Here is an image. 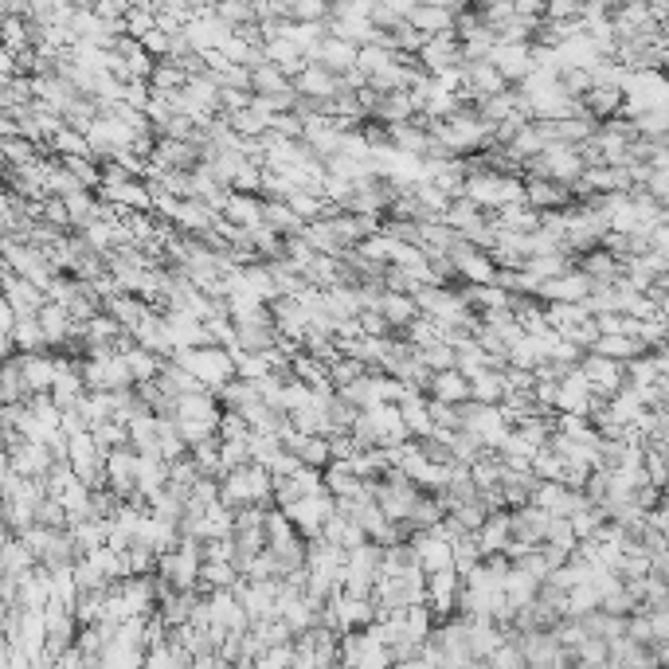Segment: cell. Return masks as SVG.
<instances>
[{
  "instance_id": "6da1fadb",
  "label": "cell",
  "mask_w": 669,
  "mask_h": 669,
  "mask_svg": "<svg viewBox=\"0 0 669 669\" xmlns=\"http://www.w3.org/2000/svg\"><path fill=\"white\" fill-rule=\"evenodd\" d=\"M137 482H141V450L134 443L114 446L106 454V486L118 493L122 501H130L137 493Z\"/></svg>"
},
{
  "instance_id": "7a4b0ae2",
  "label": "cell",
  "mask_w": 669,
  "mask_h": 669,
  "mask_svg": "<svg viewBox=\"0 0 669 669\" xmlns=\"http://www.w3.org/2000/svg\"><path fill=\"white\" fill-rule=\"evenodd\" d=\"M286 513H290V521L298 525V533L306 536H317L321 529H325V521L337 513V497L329 490H321V493H306L302 501H294V505H282Z\"/></svg>"
},
{
  "instance_id": "3957f363",
  "label": "cell",
  "mask_w": 669,
  "mask_h": 669,
  "mask_svg": "<svg viewBox=\"0 0 669 669\" xmlns=\"http://www.w3.org/2000/svg\"><path fill=\"white\" fill-rule=\"evenodd\" d=\"M415 552H419V568L423 572H439V568H454V548H450V536H446L443 525L435 529H419L411 536Z\"/></svg>"
},
{
  "instance_id": "277c9868",
  "label": "cell",
  "mask_w": 669,
  "mask_h": 669,
  "mask_svg": "<svg viewBox=\"0 0 669 669\" xmlns=\"http://www.w3.org/2000/svg\"><path fill=\"white\" fill-rule=\"evenodd\" d=\"M419 59H423V67H427L431 75L462 67V63H466V55H462V40H458V32H439V36H427V44L419 47Z\"/></svg>"
},
{
  "instance_id": "5b68a950",
  "label": "cell",
  "mask_w": 669,
  "mask_h": 669,
  "mask_svg": "<svg viewBox=\"0 0 669 669\" xmlns=\"http://www.w3.org/2000/svg\"><path fill=\"white\" fill-rule=\"evenodd\" d=\"M4 462L16 466L24 478H47L51 466H55V450H51L47 443H36V439H24L16 450L4 454Z\"/></svg>"
},
{
  "instance_id": "8992f818",
  "label": "cell",
  "mask_w": 669,
  "mask_h": 669,
  "mask_svg": "<svg viewBox=\"0 0 669 669\" xmlns=\"http://www.w3.org/2000/svg\"><path fill=\"white\" fill-rule=\"evenodd\" d=\"M419 102L411 90H388V94H376L372 106H368V122H384V126H396V122H407L415 118Z\"/></svg>"
},
{
  "instance_id": "52a82bcc",
  "label": "cell",
  "mask_w": 669,
  "mask_h": 669,
  "mask_svg": "<svg viewBox=\"0 0 669 669\" xmlns=\"http://www.w3.org/2000/svg\"><path fill=\"white\" fill-rule=\"evenodd\" d=\"M490 63L509 79V83H521L529 71H533V44H513V40H501L493 47Z\"/></svg>"
},
{
  "instance_id": "ba28073f",
  "label": "cell",
  "mask_w": 669,
  "mask_h": 669,
  "mask_svg": "<svg viewBox=\"0 0 669 669\" xmlns=\"http://www.w3.org/2000/svg\"><path fill=\"white\" fill-rule=\"evenodd\" d=\"M548 525H552V513L544 505H536V501L513 509V540H521V544H544Z\"/></svg>"
},
{
  "instance_id": "9c48e42d",
  "label": "cell",
  "mask_w": 669,
  "mask_h": 669,
  "mask_svg": "<svg viewBox=\"0 0 669 669\" xmlns=\"http://www.w3.org/2000/svg\"><path fill=\"white\" fill-rule=\"evenodd\" d=\"M357 55H360V44H353V40H341V36H325V40L310 51L313 63H325V67H329V71H337V75L353 71V67H357Z\"/></svg>"
},
{
  "instance_id": "30bf717a",
  "label": "cell",
  "mask_w": 669,
  "mask_h": 669,
  "mask_svg": "<svg viewBox=\"0 0 669 669\" xmlns=\"http://www.w3.org/2000/svg\"><path fill=\"white\" fill-rule=\"evenodd\" d=\"M20 372H24V384L28 392H51L55 388V376H59V364L55 357H47L44 349L40 353H20Z\"/></svg>"
},
{
  "instance_id": "8fae6325",
  "label": "cell",
  "mask_w": 669,
  "mask_h": 669,
  "mask_svg": "<svg viewBox=\"0 0 669 669\" xmlns=\"http://www.w3.org/2000/svg\"><path fill=\"white\" fill-rule=\"evenodd\" d=\"M427 396H439V400L446 403H466V400H474V384H470V376H466L462 368H443V372L431 376Z\"/></svg>"
},
{
  "instance_id": "7c38bea8",
  "label": "cell",
  "mask_w": 669,
  "mask_h": 669,
  "mask_svg": "<svg viewBox=\"0 0 669 669\" xmlns=\"http://www.w3.org/2000/svg\"><path fill=\"white\" fill-rule=\"evenodd\" d=\"M263 204H267L263 192H235L231 188V196L223 204V216L231 223H239V227H255V223H263Z\"/></svg>"
},
{
  "instance_id": "4fadbf2b",
  "label": "cell",
  "mask_w": 669,
  "mask_h": 669,
  "mask_svg": "<svg viewBox=\"0 0 669 669\" xmlns=\"http://www.w3.org/2000/svg\"><path fill=\"white\" fill-rule=\"evenodd\" d=\"M40 321H44L47 345H51V349H63V345L75 337V313L67 310L63 302H47L44 310H40Z\"/></svg>"
},
{
  "instance_id": "5bb4252c",
  "label": "cell",
  "mask_w": 669,
  "mask_h": 669,
  "mask_svg": "<svg viewBox=\"0 0 669 669\" xmlns=\"http://www.w3.org/2000/svg\"><path fill=\"white\" fill-rule=\"evenodd\" d=\"M454 16H458V8H439V4H415V8L407 12V20H411L423 36L454 32Z\"/></svg>"
},
{
  "instance_id": "9a60e30c",
  "label": "cell",
  "mask_w": 669,
  "mask_h": 669,
  "mask_svg": "<svg viewBox=\"0 0 669 669\" xmlns=\"http://www.w3.org/2000/svg\"><path fill=\"white\" fill-rule=\"evenodd\" d=\"M294 87L302 94H313V98H333L337 94V71H329L325 63H306L298 75H294Z\"/></svg>"
},
{
  "instance_id": "2e32d148",
  "label": "cell",
  "mask_w": 669,
  "mask_h": 669,
  "mask_svg": "<svg viewBox=\"0 0 669 669\" xmlns=\"http://www.w3.org/2000/svg\"><path fill=\"white\" fill-rule=\"evenodd\" d=\"M478 540H482L486 556H490V552H505V548H509V540H513V513H505V509H490L486 525L478 529Z\"/></svg>"
},
{
  "instance_id": "e0dca14e",
  "label": "cell",
  "mask_w": 669,
  "mask_h": 669,
  "mask_svg": "<svg viewBox=\"0 0 669 669\" xmlns=\"http://www.w3.org/2000/svg\"><path fill=\"white\" fill-rule=\"evenodd\" d=\"M216 396L227 411H247L251 403L263 400V392H259V384L255 380H247V376H231L223 388H216Z\"/></svg>"
},
{
  "instance_id": "ac0fdd59",
  "label": "cell",
  "mask_w": 669,
  "mask_h": 669,
  "mask_svg": "<svg viewBox=\"0 0 669 669\" xmlns=\"http://www.w3.org/2000/svg\"><path fill=\"white\" fill-rule=\"evenodd\" d=\"M376 310L384 313L396 329H403V325H411L415 317H419V302H415V294H400V290H384V298H380V306Z\"/></svg>"
},
{
  "instance_id": "d6986e66",
  "label": "cell",
  "mask_w": 669,
  "mask_h": 669,
  "mask_svg": "<svg viewBox=\"0 0 669 669\" xmlns=\"http://www.w3.org/2000/svg\"><path fill=\"white\" fill-rule=\"evenodd\" d=\"M325 490L333 493V497H357L364 490V478H360L357 470L349 466V462H329L325 466Z\"/></svg>"
},
{
  "instance_id": "ffe728a7",
  "label": "cell",
  "mask_w": 669,
  "mask_h": 669,
  "mask_svg": "<svg viewBox=\"0 0 669 669\" xmlns=\"http://www.w3.org/2000/svg\"><path fill=\"white\" fill-rule=\"evenodd\" d=\"M251 87H255V94H282V90L294 87V75L286 67L263 59L259 67H251Z\"/></svg>"
},
{
  "instance_id": "44dd1931",
  "label": "cell",
  "mask_w": 669,
  "mask_h": 669,
  "mask_svg": "<svg viewBox=\"0 0 669 669\" xmlns=\"http://www.w3.org/2000/svg\"><path fill=\"white\" fill-rule=\"evenodd\" d=\"M443 220L450 223V227H458V231H474V227H482V223L490 220V212H486L482 204H474L470 196H454Z\"/></svg>"
},
{
  "instance_id": "7402d4cb",
  "label": "cell",
  "mask_w": 669,
  "mask_h": 669,
  "mask_svg": "<svg viewBox=\"0 0 669 669\" xmlns=\"http://www.w3.org/2000/svg\"><path fill=\"white\" fill-rule=\"evenodd\" d=\"M47 153H55V157H94L90 137L83 130H75V126H63L59 134L47 137Z\"/></svg>"
},
{
  "instance_id": "603a6c76",
  "label": "cell",
  "mask_w": 669,
  "mask_h": 669,
  "mask_svg": "<svg viewBox=\"0 0 669 669\" xmlns=\"http://www.w3.org/2000/svg\"><path fill=\"white\" fill-rule=\"evenodd\" d=\"M263 223H270V227L282 231V235H302V231H306V220L290 208V200H267V204H263Z\"/></svg>"
},
{
  "instance_id": "cb8c5ba5",
  "label": "cell",
  "mask_w": 669,
  "mask_h": 669,
  "mask_svg": "<svg viewBox=\"0 0 669 669\" xmlns=\"http://www.w3.org/2000/svg\"><path fill=\"white\" fill-rule=\"evenodd\" d=\"M470 384H474V400H482V403H501L505 392H509L505 368H482V372L470 376Z\"/></svg>"
},
{
  "instance_id": "d4e9b609",
  "label": "cell",
  "mask_w": 669,
  "mask_h": 669,
  "mask_svg": "<svg viewBox=\"0 0 669 669\" xmlns=\"http://www.w3.org/2000/svg\"><path fill=\"white\" fill-rule=\"evenodd\" d=\"M450 548H454V568L458 572H470L474 564H482L486 560V548H482V540L474 529H466V533H458L450 540Z\"/></svg>"
},
{
  "instance_id": "484cf974",
  "label": "cell",
  "mask_w": 669,
  "mask_h": 669,
  "mask_svg": "<svg viewBox=\"0 0 669 669\" xmlns=\"http://www.w3.org/2000/svg\"><path fill=\"white\" fill-rule=\"evenodd\" d=\"M525 200H529L533 208H556V204L568 200V192L548 177H525Z\"/></svg>"
},
{
  "instance_id": "4316f807",
  "label": "cell",
  "mask_w": 669,
  "mask_h": 669,
  "mask_svg": "<svg viewBox=\"0 0 669 669\" xmlns=\"http://www.w3.org/2000/svg\"><path fill=\"white\" fill-rule=\"evenodd\" d=\"M243 572L235 568V560H204V568H200V591L208 595V591H216V587H235Z\"/></svg>"
},
{
  "instance_id": "83f0119b",
  "label": "cell",
  "mask_w": 669,
  "mask_h": 669,
  "mask_svg": "<svg viewBox=\"0 0 669 669\" xmlns=\"http://www.w3.org/2000/svg\"><path fill=\"white\" fill-rule=\"evenodd\" d=\"M341 396L353 403V407H360V411H368V407L384 403V400H380V384H376V372H364L360 380L345 384V388H341Z\"/></svg>"
},
{
  "instance_id": "f1b7e54d",
  "label": "cell",
  "mask_w": 669,
  "mask_h": 669,
  "mask_svg": "<svg viewBox=\"0 0 669 669\" xmlns=\"http://www.w3.org/2000/svg\"><path fill=\"white\" fill-rule=\"evenodd\" d=\"M192 458L200 462V470H204L208 478H223V474H227V466H223V439L220 435H212V439H204V443L192 446Z\"/></svg>"
},
{
  "instance_id": "f546056e",
  "label": "cell",
  "mask_w": 669,
  "mask_h": 669,
  "mask_svg": "<svg viewBox=\"0 0 669 669\" xmlns=\"http://www.w3.org/2000/svg\"><path fill=\"white\" fill-rule=\"evenodd\" d=\"M149 87L157 90V94H177V90L188 87V75L180 71L173 59H157V67L149 75Z\"/></svg>"
},
{
  "instance_id": "4dcf8cb0",
  "label": "cell",
  "mask_w": 669,
  "mask_h": 669,
  "mask_svg": "<svg viewBox=\"0 0 669 669\" xmlns=\"http://www.w3.org/2000/svg\"><path fill=\"white\" fill-rule=\"evenodd\" d=\"M497 44H501V36L493 32L490 24H478L470 36H462V55L466 59H490Z\"/></svg>"
},
{
  "instance_id": "1f68e13d",
  "label": "cell",
  "mask_w": 669,
  "mask_h": 669,
  "mask_svg": "<svg viewBox=\"0 0 669 669\" xmlns=\"http://www.w3.org/2000/svg\"><path fill=\"white\" fill-rule=\"evenodd\" d=\"M583 290H587L583 278H544V282H540V294H544L548 302H580Z\"/></svg>"
},
{
  "instance_id": "d6a6232c",
  "label": "cell",
  "mask_w": 669,
  "mask_h": 669,
  "mask_svg": "<svg viewBox=\"0 0 669 669\" xmlns=\"http://www.w3.org/2000/svg\"><path fill=\"white\" fill-rule=\"evenodd\" d=\"M396 55H400V51H392V47H384V44H376V40H368V44H360L357 67L364 71V75H376V71L392 67V63H396Z\"/></svg>"
},
{
  "instance_id": "836d02e7",
  "label": "cell",
  "mask_w": 669,
  "mask_h": 669,
  "mask_svg": "<svg viewBox=\"0 0 669 669\" xmlns=\"http://www.w3.org/2000/svg\"><path fill=\"white\" fill-rule=\"evenodd\" d=\"M294 376L306 380V384H313V388H317V384H333V380H329V360L313 357V353H306V349L294 357Z\"/></svg>"
},
{
  "instance_id": "e575fe53",
  "label": "cell",
  "mask_w": 669,
  "mask_h": 669,
  "mask_svg": "<svg viewBox=\"0 0 669 669\" xmlns=\"http://www.w3.org/2000/svg\"><path fill=\"white\" fill-rule=\"evenodd\" d=\"M364 372H368V364H364V360H357V357H349V353H341V357L329 364V380H333V388H337V392H341L345 384L360 380Z\"/></svg>"
},
{
  "instance_id": "d590c367",
  "label": "cell",
  "mask_w": 669,
  "mask_h": 669,
  "mask_svg": "<svg viewBox=\"0 0 669 669\" xmlns=\"http://www.w3.org/2000/svg\"><path fill=\"white\" fill-rule=\"evenodd\" d=\"M427 407H431L435 431H462V407H458V403H446V400H439V396H427Z\"/></svg>"
},
{
  "instance_id": "8d00e7d4",
  "label": "cell",
  "mask_w": 669,
  "mask_h": 669,
  "mask_svg": "<svg viewBox=\"0 0 669 669\" xmlns=\"http://www.w3.org/2000/svg\"><path fill=\"white\" fill-rule=\"evenodd\" d=\"M126 360H130V368H134V380H153L157 372H161V360L153 349H145V345H134V349H126Z\"/></svg>"
},
{
  "instance_id": "74e56055",
  "label": "cell",
  "mask_w": 669,
  "mask_h": 669,
  "mask_svg": "<svg viewBox=\"0 0 669 669\" xmlns=\"http://www.w3.org/2000/svg\"><path fill=\"white\" fill-rule=\"evenodd\" d=\"M90 435H94V439H98L102 446H106V450H114V446H126V443H130V423H122V419H106V423L90 427Z\"/></svg>"
},
{
  "instance_id": "f35d334b",
  "label": "cell",
  "mask_w": 669,
  "mask_h": 669,
  "mask_svg": "<svg viewBox=\"0 0 669 669\" xmlns=\"http://www.w3.org/2000/svg\"><path fill=\"white\" fill-rule=\"evenodd\" d=\"M141 44H145V51H149L153 59H169V55H173V44H177V36L165 32V28L157 24V28H149V32L141 36Z\"/></svg>"
},
{
  "instance_id": "ab89813d",
  "label": "cell",
  "mask_w": 669,
  "mask_h": 669,
  "mask_svg": "<svg viewBox=\"0 0 669 669\" xmlns=\"http://www.w3.org/2000/svg\"><path fill=\"white\" fill-rule=\"evenodd\" d=\"M302 466H306V462H302V458H298L294 450H286V446H282V450H278V454L270 458L267 470H270V474H274V478H290V474H298Z\"/></svg>"
},
{
  "instance_id": "60d3db41",
  "label": "cell",
  "mask_w": 669,
  "mask_h": 669,
  "mask_svg": "<svg viewBox=\"0 0 669 669\" xmlns=\"http://www.w3.org/2000/svg\"><path fill=\"white\" fill-rule=\"evenodd\" d=\"M529 270H533L536 278H560V274H564V259L552 255V251H548V255H533V259H529Z\"/></svg>"
},
{
  "instance_id": "b9f144b4",
  "label": "cell",
  "mask_w": 669,
  "mask_h": 669,
  "mask_svg": "<svg viewBox=\"0 0 669 669\" xmlns=\"http://www.w3.org/2000/svg\"><path fill=\"white\" fill-rule=\"evenodd\" d=\"M302 497H306V493H302L294 474H290V478H274V501H278V505H294V501H302Z\"/></svg>"
}]
</instances>
